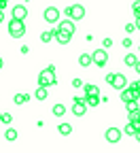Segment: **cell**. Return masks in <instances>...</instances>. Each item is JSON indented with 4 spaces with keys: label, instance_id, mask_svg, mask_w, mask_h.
Wrapping results in <instances>:
<instances>
[{
    "label": "cell",
    "instance_id": "9c48e42d",
    "mask_svg": "<svg viewBox=\"0 0 140 153\" xmlns=\"http://www.w3.org/2000/svg\"><path fill=\"white\" fill-rule=\"evenodd\" d=\"M110 85H113L115 89H123V87H127V79H125L123 74H113Z\"/></svg>",
    "mask_w": 140,
    "mask_h": 153
},
{
    "label": "cell",
    "instance_id": "4fadbf2b",
    "mask_svg": "<svg viewBox=\"0 0 140 153\" xmlns=\"http://www.w3.org/2000/svg\"><path fill=\"white\" fill-rule=\"evenodd\" d=\"M140 130V123L136 121H127V126L123 128V134H127V136H136V132Z\"/></svg>",
    "mask_w": 140,
    "mask_h": 153
},
{
    "label": "cell",
    "instance_id": "e575fe53",
    "mask_svg": "<svg viewBox=\"0 0 140 153\" xmlns=\"http://www.w3.org/2000/svg\"><path fill=\"white\" fill-rule=\"evenodd\" d=\"M134 138H136V140H138V143H140V130H138V132H136V136H134Z\"/></svg>",
    "mask_w": 140,
    "mask_h": 153
},
{
    "label": "cell",
    "instance_id": "ffe728a7",
    "mask_svg": "<svg viewBox=\"0 0 140 153\" xmlns=\"http://www.w3.org/2000/svg\"><path fill=\"white\" fill-rule=\"evenodd\" d=\"M53 115H55V117H64V115H66V106L64 104H53Z\"/></svg>",
    "mask_w": 140,
    "mask_h": 153
},
{
    "label": "cell",
    "instance_id": "7a4b0ae2",
    "mask_svg": "<svg viewBox=\"0 0 140 153\" xmlns=\"http://www.w3.org/2000/svg\"><path fill=\"white\" fill-rule=\"evenodd\" d=\"M9 34L13 38H21L26 34V24H24V19H11L9 22Z\"/></svg>",
    "mask_w": 140,
    "mask_h": 153
},
{
    "label": "cell",
    "instance_id": "74e56055",
    "mask_svg": "<svg viewBox=\"0 0 140 153\" xmlns=\"http://www.w3.org/2000/svg\"><path fill=\"white\" fill-rule=\"evenodd\" d=\"M138 123H140V115H138Z\"/></svg>",
    "mask_w": 140,
    "mask_h": 153
},
{
    "label": "cell",
    "instance_id": "7c38bea8",
    "mask_svg": "<svg viewBox=\"0 0 140 153\" xmlns=\"http://www.w3.org/2000/svg\"><path fill=\"white\" fill-rule=\"evenodd\" d=\"M26 17H28V9L24 4L13 7V19H26Z\"/></svg>",
    "mask_w": 140,
    "mask_h": 153
},
{
    "label": "cell",
    "instance_id": "44dd1931",
    "mask_svg": "<svg viewBox=\"0 0 140 153\" xmlns=\"http://www.w3.org/2000/svg\"><path fill=\"white\" fill-rule=\"evenodd\" d=\"M85 104L87 106H98L100 104V96H85Z\"/></svg>",
    "mask_w": 140,
    "mask_h": 153
},
{
    "label": "cell",
    "instance_id": "f546056e",
    "mask_svg": "<svg viewBox=\"0 0 140 153\" xmlns=\"http://www.w3.org/2000/svg\"><path fill=\"white\" fill-rule=\"evenodd\" d=\"M134 30H136V26H134V24H127V26H125V32H127V34H132Z\"/></svg>",
    "mask_w": 140,
    "mask_h": 153
},
{
    "label": "cell",
    "instance_id": "52a82bcc",
    "mask_svg": "<svg viewBox=\"0 0 140 153\" xmlns=\"http://www.w3.org/2000/svg\"><path fill=\"white\" fill-rule=\"evenodd\" d=\"M121 130H119V128H108L106 130V134H104V138L108 140V143H119V140H121Z\"/></svg>",
    "mask_w": 140,
    "mask_h": 153
},
{
    "label": "cell",
    "instance_id": "d6a6232c",
    "mask_svg": "<svg viewBox=\"0 0 140 153\" xmlns=\"http://www.w3.org/2000/svg\"><path fill=\"white\" fill-rule=\"evenodd\" d=\"M134 70L140 74V60H136V64H134Z\"/></svg>",
    "mask_w": 140,
    "mask_h": 153
},
{
    "label": "cell",
    "instance_id": "d590c367",
    "mask_svg": "<svg viewBox=\"0 0 140 153\" xmlns=\"http://www.w3.org/2000/svg\"><path fill=\"white\" fill-rule=\"evenodd\" d=\"M2 19H4V11H0V22H2Z\"/></svg>",
    "mask_w": 140,
    "mask_h": 153
},
{
    "label": "cell",
    "instance_id": "2e32d148",
    "mask_svg": "<svg viewBox=\"0 0 140 153\" xmlns=\"http://www.w3.org/2000/svg\"><path fill=\"white\" fill-rule=\"evenodd\" d=\"M34 96H36V100H47V87L38 85V87H36V91H34Z\"/></svg>",
    "mask_w": 140,
    "mask_h": 153
},
{
    "label": "cell",
    "instance_id": "484cf974",
    "mask_svg": "<svg viewBox=\"0 0 140 153\" xmlns=\"http://www.w3.org/2000/svg\"><path fill=\"white\" fill-rule=\"evenodd\" d=\"M125 106H127V111H138V100H130V102H125Z\"/></svg>",
    "mask_w": 140,
    "mask_h": 153
},
{
    "label": "cell",
    "instance_id": "836d02e7",
    "mask_svg": "<svg viewBox=\"0 0 140 153\" xmlns=\"http://www.w3.org/2000/svg\"><path fill=\"white\" fill-rule=\"evenodd\" d=\"M134 26H136V28H138V30H140V15H138V17H136V22H134Z\"/></svg>",
    "mask_w": 140,
    "mask_h": 153
},
{
    "label": "cell",
    "instance_id": "cb8c5ba5",
    "mask_svg": "<svg viewBox=\"0 0 140 153\" xmlns=\"http://www.w3.org/2000/svg\"><path fill=\"white\" fill-rule=\"evenodd\" d=\"M0 121H2V123H7V126H9V123L13 121V115H11V113H2V115H0Z\"/></svg>",
    "mask_w": 140,
    "mask_h": 153
},
{
    "label": "cell",
    "instance_id": "83f0119b",
    "mask_svg": "<svg viewBox=\"0 0 140 153\" xmlns=\"http://www.w3.org/2000/svg\"><path fill=\"white\" fill-rule=\"evenodd\" d=\"M130 89L138 94V91H140V81H134V83H130Z\"/></svg>",
    "mask_w": 140,
    "mask_h": 153
},
{
    "label": "cell",
    "instance_id": "60d3db41",
    "mask_svg": "<svg viewBox=\"0 0 140 153\" xmlns=\"http://www.w3.org/2000/svg\"><path fill=\"white\" fill-rule=\"evenodd\" d=\"M138 49H140V47H138Z\"/></svg>",
    "mask_w": 140,
    "mask_h": 153
},
{
    "label": "cell",
    "instance_id": "8d00e7d4",
    "mask_svg": "<svg viewBox=\"0 0 140 153\" xmlns=\"http://www.w3.org/2000/svg\"><path fill=\"white\" fill-rule=\"evenodd\" d=\"M2 66H4V62H2V57H0V70H2Z\"/></svg>",
    "mask_w": 140,
    "mask_h": 153
},
{
    "label": "cell",
    "instance_id": "ba28073f",
    "mask_svg": "<svg viewBox=\"0 0 140 153\" xmlns=\"http://www.w3.org/2000/svg\"><path fill=\"white\" fill-rule=\"evenodd\" d=\"M57 30H62V32H66V34H74V22L72 19H62V22H57Z\"/></svg>",
    "mask_w": 140,
    "mask_h": 153
},
{
    "label": "cell",
    "instance_id": "f1b7e54d",
    "mask_svg": "<svg viewBox=\"0 0 140 153\" xmlns=\"http://www.w3.org/2000/svg\"><path fill=\"white\" fill-rule=\"evenodd\" d=\"M102 47H104V49L113 47V38H104V41H102Z\"/></svg>",
    "mask_w": 140,
    "mask_h": 153
},
{
    "label": "cell",
    "instance_id": "f35d334b",
    "mask_svg": "<svg viewBox=\"0 0 140 153\" xmlns=\"http://www.w3.org/2000/svg\"><path fill=\"white\" fill-rule=\"evenodd\" d=\"M4 2H9V0H4Z\"/></svg>",
    "mask_w": 140,
    "mask_h": 153
},
{
    "label": "cell",
    "instance_id": "6da1fadb",
    "mask_svg": "<svg viewBox=\"0 0 140 153\" xmlns=\"http://www.w3.org/2000/svg\"><path fill=\"white\" fill-rule=\"evenodd\" d=\"M57 79H55V66H47L41 74H38V85H43V87H49V85H55Z\"/></svg>",
    "mask_w": 140,
    "mask_h": 153
},
{
    "label": "cell",
    "instance_id": "30bf717a",
    "mask_svg": "<svg viewBox=\"0 0 140 153\" xmlns=\"http://www.w3.org/2000/svg\"><path fill=\"white\" fill-rule=\"evenodd\" d=\"M53 38H55L59 45H68V43L72 41L70 34H66V32H62V30H57V28H55V36H53Z\"/></svg>",
    "mask_w": 140,
    "mask_h": 153
},
{
    "label": "cell",
    "instance_id": "e0dca14e",
    "mask_svg": "<svg viewBox=\"0 0 140 153\" xmlns=\"http://www.w3.org/2000/svg\"><path fill=\"white\" fill-rule=\"evenodd\" d=\"M83 89H85V96H100L98 85H83Z\"/></svg>",
    "mask_w": 140,
    "mask_h": 153
},
{
    "label": "cell",
    "instance_id": "8992f818",
    "mask_svg": "<svg viewBox=\"0 0 140 153\" xmlns=\"http://www.w3.org/2000/svg\"><path fill=\"white\" fill-rule=\"evenodd\" d=\"M85 111H87L85 98H74V104H72V113L76 115V117H81V115H85Z\"/></svg>",
    "mask_w": 140,
    "mask_h": 153
},
{
    "label": "cell",
    "instance_id": "603a6c76",
    "mask_svg": "<svg viewBox=\"0 0 140 153\" xmlns=\"http://www.w3.org/2000/svg\"><path fill=\"white\" fill-rule=\"evenodd\" d=\"M4 138L9 140V143H13V140H17V130H7V134H4Z\"/></svg>",
    "mask_w": 140,
    "mask_h": 153
},
{
    "label": "cell",
    "instance_id": "9a60e30c",
    "mask_svg": "<svg viewBox=\"0 0 140 153\" xmlns=\"http://www.w3.org/2000/svg\"><path fill=\"white\" fill-rule=\"evenodd\" d=\"M79 64H81L83 68H87V66H91L93 62H91V53H83L81 57H79Z\"/></svg>",
    "mask_w": 140,
    "mask_h": 153
},
{
    "label": "cell",
    "instance_id": "d6986e66",
    "mask_svg": "<svg viewBox=\"0 0 140 153\" xmlns=\"http://www.w3.org/2000/svg\"><path fill=\"white\" fill-rule=\"evenodd\" d=\"M30 100V96L28 94H15V98H13V102L19 106V104H24V102H28Z\"/></svg>",
    "mask_w": 140,
    "mask_h": 153
},
{
    "label": "cell",
    "instance_id": "7402d4cb",
    "mask_svg": "<svg viewBox=\"0 0 140 153\" xmlns=\"http://www.w3.org/2000/svg\"><path fill=\"white\" fill-rule=\"evenodd\" d=\"M136 60H138V57H136L134 53H127L123 62H125V66H130V68H134V64H136Z\"/></svg>",
    "mask_w": 140,
    "mask_h": 153
},
{
    "label": "cell",
    "instance_id": "4dcf8cb0",
    "mask_svg": "<svg viewBox=\"0 0 140 153\" xmlns=\"http://www.w3.org/2000/svg\"><path fill=\"white\" fill-rule=\"evenodd\" d=\"M72 85H74V87H83V81H81V79H74Z\"/></svg>",
    "mask_w": 140,
    "mask_h": 153
},
{
    "label": "cell",
    "instance_id": "d4e9b609",
    "mask_svg": "<svg viewBox=\"0 0 140 153\" xmlns=\"http://www.w3.org/2000/svg\"><path fill=\"white\" fill-rule=\"evenodd\" d=\"M138 115H140V108H138V111H130L127 121H136V123H138Z\"/></svg>",
    "mask_w": 140,
    "mask_h": 153
},
{
    "label": "cell",
    "instance_id": "ab89813d",
    "mask_svg": "<svg viewBox=\"0 0 140 153\" xmlns=\"http://www.w3.org/2000/svg\"><path fill=\"white\" fill-rule=\"evenodd\" d=\"M0 115H2V113H0Z\"/></svg>",
    "mask_w": 140,
    "mask_h": 153
},
{
    "label": "cell",
    "instance_id": "5b68a950",
    "mask_svg": "<svg viewBox=\"0 0 140 153\" xmlns=\"http://www.w3.org/2000/svg\"><path fill=\"white\" fill-rule=\"evenodd\" d=\"M43 17H45V22H47V24H57V22H59V9H55V7H47L45 13H43Z\"/></svg>",
    "mask_w": 140,
    "mask_h": 153
},
{
    "label": "cell",
    "instance_id": "5bb4252c",
    "mask_svg": "<svg viewBox=\"0 0 140 153\" xmlns=\"http://www.w3.org/2000/svg\"><path fill=\"white\" fill-rule=\"evenodd\" d=\"M57 132L62 134V136H70V134H72V126L64 121V123H59V126H57Z\"/></svg>",
    "mask_w": 140,
    "mask_h": 153
},
{
    "label": "cell",
    "instance_id": "8fae6325",
    "mask_svg": "<svg viewBox=\"0 0 140 153\" xmlns=\"http://www.w3.org/2000/svg\"><path fill=\"white\" fill-rule=\"evenodd\" d=\"M119 91H121V100H123V102L138 100V94H136V91H132L130 87H123V89H119Z\"/></svg>",
    "mask_w": 140,
    "mask_h": 153
},
{
    "label": "cell",
    "instance_id": "4316f807",
    "mask_svg": "<svg viewBox=\"0 0 140 153\" xmlns=\"http://www.w3.org/2000/svg\"><path fill=\"white\" fill-rule=\"evenodd\" d=\"M132 11H134V15H136V17L140 15V0H138V2H134V4H132Z\"/></svg>",
    "mask_w": 140,
    "mask_h": 153
},
{
    "label": "cell",
    "instance_id": "1f68e13d",
    "mask_svg": "<svg viewBox=\"0 0 140 153\" xmlns=\"http://www.w3.org/2000/svg\"><path fill=\"white\" fill-rule=\"evenodd\" d=\"M123 47H132V38H123Z\"/></svg>",
    "mask_w": 140,
    "mask_h": 153
},
{
    "label": "cell",
    "instance_id": "277c9868",
    "mask_svg": "<svg viewBox=\"0 0 140 153\" xmlns=\"http://www.w3.org/2000/svg\"><path fill=\"white\" fill-rule=\"evenodd\" d=\"M91 62H93L98 68H104V66H106V62H108V53H106V49L102 47V49L93 51V53H91Z\"/></svg>",
    "mask_w": 140,
    "mask_h": 153
},
{
    "label": "cell",
    "instance_id": "ac0fdd59",
    "mask_svg": "<svg viewBox=\"0 0 140 153\" xmlns=\"http://www.w3.org/2000/svg\"><path fill=\"white\" fill-rule=\"evenodd\" d=\"M53 36H55V30H45V32L41 34V41H43V43H51Z\"/></svg>",
    "mask_w": 140,
    "mask_h": 153
},
{
    "label": "cell",
    "instance_id": "3957f363",
    "mask_svg": "<svg viewBox=\"0 0 140 153\" xmlns=\"http://www.w3.org/2000/svg\"><path fill=\"white\" fill-rule=\"evenodd\" d=\"M66 15L72 22H79V19L85 17V7L83 4H70V7H66Z\"/></svg>",
    "mask_w": 140,
    "mask_h": 153
}]
</instances>
